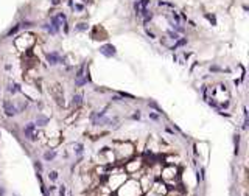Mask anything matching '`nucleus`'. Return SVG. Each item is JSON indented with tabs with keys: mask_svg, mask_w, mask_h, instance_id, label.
<instances>
[{
	"mask_svg": "<svg viewBox=\"0 0 249 196\" xmlns=\"http://www.w3.org/2000/svg\"><path fill=\"white\" fill-rule=\"evenodd\" d=\"M25 137L28 140H36V125L34 123H28L25 126Z\"/></svg>",
	"mask_w": 249,
	"mask_h": 196,
	"instance_id": "obj_1",
	"label": "nucleus"
},
{
	"mask_svg": "<svg viewBox=\"0 0 249 196\" xmlns=\"http://www.w3.org/2000/svg\"><path fill=\"white\" fill-rule=\"evenodd\" d=\"M3 111H5V114L8 117H13V115H16V114H17V109L13 106V103H11V101H8V100L3 101Z\"/></svg>",
	"mask_w": 249,
	"mask_h": 196,
	"instance_id": "obj_2",
	"label": "nucleus"
},
{
	"mask_svg": "<svg viewBox=\"0 0 249 196\" xmlns=\"http://www.w3.org/2000/svg\"><path fill=\"white\" fill-rule=\"evenodd\" d=\"M148 5H150V0H139V2H136L134 10L137 12V16H142V12L148 8Z\"/></svg>",
	"mask_w": 249,
	"mask_h": 196,
	"instance_id": "obj_3",
	"label": "nucleus"
},
{
	"mask_svg": "<svg viewBox=\"0 0 249 196\" xmlns=\"http://www.w3.org/2000/svg\"><path fill=\"white\" fill-rule=\"evenodd\" d=\"M100 53H103L105 56L111 58V56H114V55H115V47H114V45H111V44L103 45L101 48H100Z\"/></svg>",
	"mask_w": 249,
	"mask_h": 196,
	"instance_id": "obj_4",
	"label": "nucleus"
},
{
	"mask_svg": "<svg viewBox=\"0 0 249 196\" xmlns=\"http://www.w3.org/2000/svg\"><path fill=\"white\" fill-rule=\"evenodd\" d=\"M47 61H48V64H50V65H56V64L61 62V58H59L58 53H48V55H47Z\"/></svg>",
	"mask_w": 249,
	"mask_h": 196,
	"instance_id": "obj_5",
	"label": "nucleus"
},
{
	"mask_svg": "<svg viewBox=\"0 0 249 196\" xmlns=\"http://www.w3.org/2000/svg\"><path fill=\"white\" fill-rule=\"evenodd\" d=\"M55 156H56V153H55V151H47L44 154V159L45 160H52V159H55Z\"/></svg>",
	"mask_w": 249,
	"mask_h": 196,
	"instance_id": "obj_6",
	"label": "nucleus"
},
{
	"mask_svg": "<svg viewBox=\"0 0 249 196\" xmlns=\"http://www.w3.org/2000/svg\"><path fill=\"white\" fill-rule=\"evenodd\" d=\"M81 100H83V95H75L73 97V106L81 104Z\"/></svg>",
	"mask_w": 249,
	"mask_h": 196,
	"instance_id": "obj_7",
	"label": "nucleus"
},
{
	"mask_svg": "<svg viewBox=\"0 0 249 196\" xmlns=\"http://www.w3.org/2000/svg\"><path fill=\"white\" fill-rule=\"evenodd\" d=\"M19 90H20L19 84H11V86H10V92H11V93H16V92H19Z\"/></svg>",
	"mask_w": 249,
	"mask_h": 196,
	"instance_id": "obj_8",
	"label": "nucleus"
},
{
	"mask_svg": "<svg viewBox=\"0 0 249 196\" xmlns=\"http://www.w3.org/2000/svg\"><path fill=\"white\" fill-rule=\"evenodd\" d=\"M47 121H48V118H45V117H38V125H41V126L45 125Z\"/></svg>",
	"mask_w": 249,
	"mask_h": 196,
	"instance_id": "obj_9",
	"label": "nucleus"
},
{
	"mask_svg": "<svg viewBox=\"0 0 249 196\" xmlns=\"http://www.w3.org/2000/svg\"><path fill=\"white\" fill-rule=\"evenodd\" d=\"M19 28H20V25H16L14 28H11V30L8 31V36H13L14 33H17V30H19Z\"/></svg>",
	"mask_w": 249,
	"mask_h": 196,
	"instance_id": "obj_10",
	"label": "nucleus"
},
{
	"mask_svg": "<svg viewBox=\"0 0 249 196\" xmlns=\"http://www.w3.org/2000/svg\"><path fill=\"white\" fill-rule=\"evenodd\" d=\"M185 42H187V40H185V39H182V40H179V42H178L176 45H173V47H171V50H176V48H178V47H181V45H184Z\"/></svg>",
	"mask_w": 249,
	"mask_h": 196,
	"instance_id": "obj_11",
	"label": "nucleus"
},
{
	"mask_svg": "<svg viewBox=\"0 0 249 196\" xmlns=\"http://www.w3.org/2000/svg\"><path fill=\"white\" fill-rule=\"evenodd\" d=\"M75 151H77V154H81V153H83V145H81V143H77V145H75Z\"/></svg>",
	"mask_w": 249,
	"mask_h": 196,
	"instance_id": "obj_12",
	"label": "nucleus"
},
{
	"mask_svg": "<svg viewBox=\"0 0 249 196\" xmlns=\"http://www.w3.org/2000/svg\"><path fill=\"white\" fill-rule=\"evenodd\" d=\"M168 36H170L171 39H175V40L179 37V36H178V33H175V31H168Z\"/></svg>",
	"mask_w": 249,
	"mask_h": 196,
	"instance_id": "obj_13",
	"label": "nucleus"
},
{
	"mask_svg": "<svg viewBox=\"0 0 249 196\" xmlns=\"http://www.w3.org/2000/svg\"><path fill=\"white\" fill-rule=\"evenodd\" d=\"M59 196H66V187L64 185L59 188Z\"/></svg>",
	"mask_w": 249,
	"mask_h": 196,
	"instance_id": "obj_14",
	"label": "nucleus"
},
{
	"mask_svg": "<svg viewBox=\"0 0 249 196\" xmlns=\"http://www.w3.org/2000/svg\"><path fill=\"white\" fill-rule=\"evenodd\" d=\"M50 178H52L53 181H55V179H58V173H56V171H52V173H50Z\"/></svg>",
	"mask_w": 249,
	"mask_h": 196,
	"instance_id": "obj_15",
	"label": "nucleus"
},
{
	"mask_svg": "<svg viewBox=\"0 0 249 196\" xmlns=\"http://www.w3.org/2000/svg\"><path fill=\"white\" fill-rule=\"evenodd\" d=\"M84 28H86V23H80V25L77 26V30H78V31H81V30H84Z\"/></svg>",
	"mask_w": 249,
	"mask_h": 196,
	"instance_id": "obj_16",
	"label": "nucleus"
},
{
	"mask_svg": "<svg viewBox=\"0 0 249 196\" xmlns=\"http://www.w3.org/2000/svg\"><path fill=\"white\" fill-rule=\"evenodd\" d=\"M150 117L153 118V120H157V118H159V117L156 115V114H153V112H150Z\"/></svg>",
	"mask_w": 249,
	"mask_h": 196,
	"instance_id": "obj_17",
	"label": "nucleus"
},
{
	"mask_svg": "<svg viewBox=\"0 0 249 196\" xmlns=\"http://www.w3.org/2000/svg\"><path fill=\"white\" fill-rule=\"evenodd\" d=\"M75 8H77L78 11H81L83 10V5H75Z\"/></svg>",
	"mask_w": 249,
	"mask_h": 196,
	"instance_id": "obj_18",
	"label": "nucleus"
},
{
	"mask_svg": "<svg viewBox=\"0 0 249 196\" xmlns=\"http://www.w3.org/2000/svg\"><path fill=\"white\" fill-rule=\"evenodd\" d=\"M147 33H148V36H150V37H154V35H153V33H151L150 30H147Z\"/></svg>",
	"mask_w": 249,
	"mask_h": 196,
	"instance_id": "obj_19",
	"label": "nucleus"
},
{
	"mask_svg": "<svg viewBox=\"0 0 249 196\" xmlns=\"http://www.w3.org/2000/svg\"><path fill=\"white\" fill-rule=\"evenodd\" d=\"M59 2H61V0H53V5H58Z\"/></svg>",
	"mask_w": 249,
	"mask_h": 196,
	"instance_id": "obj_20",
	"label": "nucleus"
},
{
	"mask_svg": "<svg viewBox=\"0 0 249 196\" xmlns=\"http://www.w3.org/2000/svg\"><path fill=\"white\" fill-rule=\"evenodd\" d=\"M3 195V190H0V196H2Z\"/></svg>",
	"mask_w": 249,
	"mask_h": 196,
	"instance_id": "obj_21",
	"label": "nucleus"
}]
</instances>
